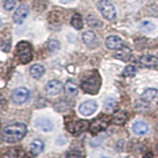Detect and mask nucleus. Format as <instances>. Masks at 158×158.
Wrapping results in <instances>:
<instances>
[{
	"mask_svg": "<svg viewBox=\"0 0 158 158\" xmlns=\"http://www.w3.org/2000/svg\"><path fill=\"white\" fill-rule=\"evenodd\" d=\"M27 133V127L25 123H17L7 126L2 131V139L7 143H15L22 139Z\"/></svg>",
	"mask_w": 158,
	"mask_h": 158,
	"instance_id": "nucleus-1",
	"label": "nucleus"
},
{
	"mask_svg": "<svg viewBox=\"0 0 158 158\" xmlns=\"http://www.w3.org/2000/svg\"><path fill=\"white\" fill-rule=\"evenodd\" d=\"M100 86H101V78L97 71H94L90 75L85 76L81 82L82 90L85 93L92 94V95H95V94L98 93Z\"/></svg>",
	"mask_w": 158,
	"mask_h": 158,
	"instance_id": "nucleus-2",
	"label": "nucleus"
},
{
	"mask_svg": "<svg viewBox=\"0 0 158 158\" xmlns=\"http://www.w3.org/2000/svg\"><path fill=\"white\" fill-rule=\"evenodd\" d=\"M16 56L21 63H29L33 58V48L31 44L26 41L18 43L16 46Z\"/></svg>",
	"mask_w": 158,
	"mask_h": 158,
	"instance_id": "nucleus-3",
	"label": "nucleus"
},
{
	"mask_svg": "<svg viewBox=\"0 0 158 158\" xmlns=\"http://www.w3.org/2000/svg\"><path fill=\"white\" fill-rule=\"evenodd\" d=\"M109 123H110V118L109 117L104 115L98 117L90 123V126H89V131L93 135H96L98 133H100L106 130L109 126Z\"/></svg>",
	"mask_w": 158,
	"mask_h": 158,
	"instance_id": "nucleus-4",
	"label": "nucleus"
},
{
	"mask_svg": "<svg viewBox=\"0 0 158 158\" xmlns=\"http://www.w3.org/2000/svg\"><path fill=\"white\" fill-rule=\"evenodd\" d=\"M98 9L103 15V17L107 20H114L116 18L115 6L109 0H100L98 3Z\"/></svg>",
	"mask_w": 158,
	"mask_h": 158,
	"instance_id": "nucleus-5",
	"label": "nucleus"
},
{
	"mask_svg": "<svg viewBox=\"0 0 158 158\" xmlns=\"http://www.w3.org/2000/svg\"><path fill=\"white\" fill-rule=\"evenodd\" d=\"M30 97H31V92L25 87L15 89L11 94L12 101L17 105H22V104L26 103L30 99Z\"/></svg>",
	"mask_w": 158,
	"mask_h": 158,
	"instance_id": "nucleus-6",
	"label": "nucleus"
},
{
	"mask_svg": "<svg viewBox=\"0 0 158 158\" xmlns=\"http://www.w3.org/2000/svg\"><path fill=\"white\" fill-rule=\"evenodd\" d=\"M98 108V105L95 101L89 100L83 102L80 106H79V112L83 116H91L96 112Z\"/></svg>",
	"mask_w": 158,
	"mask_h": 158,
	"instance_id": "nucleus-7",
	"label": "nucleus"
},
{
	"mask_svg": "<svg viewBox=\"0 0 158 158\" xmlns=\"http://www.w3.org/2000/svg\"><path fill=\"white\" fill-rule=\"evenodd\" d=\"M62 83L58 80H51L48 81V84L44 87V90H46V93L49 96H56L57 94H59L62 90Z\"/></svg>",
	"mask_w": 158,
	"mask_h": 158,
	"instance_id": "nucleus-8",
	"label": "nucleus"
},
{
	"mask_svg": "<svg viewBox=\"0 0 158 158\" xmlns=\"http://www.w3.org/2000/svg\"><path fill=\"white\" fill-rule=\"evenodd\" d=\"M87 127H88V122L80 120L75 123H72L71 125H67V130L69 132H71L72 135H78L85 130H87Z\"/></svg>",
	"mask_w": 158,
	"mask_h": 158,
	"instance_id": "nucleus-9",
	"label": "nucleus"
},
{
	"mask_svg": "<svg viewBox=\"0 0 158 158\" xmlns=\"http://www.w3.org/2000/svg\"><path fill=\"white\" fill-rule=\"evenodd\" d=\"M29 14V7L28 5L22 4L16 9V12L13 15V21L16 24H22L24 22V20L26 19V17Z\"/></svg>",
	"mask_w": 158,
	"mask_h": 158,
	"instance_id": "nucleus-10",
	"label": "nucleus"
},
{
	"mask_svg": "<svg viewBox=\"0 0 158 158\" xmlns=\"http://www.w3.org/2000/svg\"><path fill=\"white\" fill-rule=\"evenodd\" d=\"M106 47L109 49H118L123 47V42L120 37L110 36L106 40Z\"/></svg>",
	"mask_w": 158,
	"mask_h": 158,
	"instance_id": "nucleus-11",
	"label": "nucleus"
},
{
	"mask_svg": "<svg viewBox=\"0 0 158 158\" xmlns=\"http://www.w3.org/2000/svg\"><path fill=\"white\" fill-rule=\"evenodd\" d=\"M36 127L40 130H42L44 132H48V131H52L53 128V123L51 120L46 118H38L36 121Z\"/></svg>",
	"mask_w": 158,
	"mask_h": 158,
	"instance_id": "nucleus-12",
	"label": "nucleus"
},
{
	"mask_svg": "<svg viewBox=\"0 0 158 158\" xmlns=\"http://www.w3.org/2000/svg\"><path fill=\"white\" fill-rule=\"evenodd\" d=\"M115 57L118 58L122 61H130V59L131 57V49L127 47L123 46V48H118V52L115 53Z\"/></svg>",
	"mask_w": 158,
	"mask_h": 158,
	"instance_id": "nucleus-13",
	"label": "nucleus"
},
{
	"mask_svg": "<svg viewBox=\"0 0 158 158\" xmlns=\"http://www.w3.org/2000/svg\"><path fill=\"white\" fill-rule=\"evenodd\" d=\"M139 62L146 67H156L158 66V57L147 54V56H143L139 58Z\"/></svg>",
	"mask_w": 158,
	"mask_h": 158,
	"instance_id": "nucleus-14",
	"label": "nucleus"
},
{
	"mask_svg": "<svg viewBox=\"0 0 158 158\" xmlns=\"http://www.w3.org/2000/svg\"><path fill=\"white\" fill-rule=\"evenodd\" d=\"M148 125L145 122H141L138 121L136 123H133L132 126V131L137 135H143L148 131Z\"/></svg>",
	"mask_w": 158,
	"mask_h": 158,
	"instance_id": "nucleus-15",
	"label": "nucleus"
},
{
	"mask_svg": "<svg viewBox=\"0 0 158 158\" xmlns=\"http://www.w3.org/2000/svg\"><path fill=\"white\" fill-rule=\"evenodd\" d=\"M44 143L43 140L41 139H36L32 142V144L30 145V151L33 155L37 156L39 154L44 151Z\"/></svg>",
	"mask_w": 158,
	"mask_h": 158,
	"instance_id": "nucleus-16",
	"label": "nucleus"
},
{
	"mask_svg": "<svg viewBox=\"0 0 158 158\" xmlns=\"http://www.w3.org/2000/svg\"><path fill=\"white\" fill-rule=\"evenodd\" d=\"M44 73V67L40 63H36V64H33V65L30 67V74L31 76L39 79L41 78Z\"/></svg>",
	"mask_w": 158,
	"mask_h": 158,
	"instance_id": "nucleus-17",
	"label": "nucleus"
},
{
	"mask_svg": "<svg viewBox=\"0 0 158 158\" xmlns=\"http://www.w3.org/2000/svg\"><path fill=\"white\" fill-rule=\"evenodd\" d=\"M64 90H65L67 95L71 96V97H74V96H76L77 93H78V87H77V85L73 81L68 80L65 83V85H64Z\"/></svg>",
	"mask_w": 158,
	"mask_h": 158,
	"instance_id": "nucleus-18",
	"label": "nucleus"
},
{
	"mask_svg": "<svg viewBox=\"0 0 158 158\" xmlns=\"http://www.w3.org/2000/svg\"><path fill=\"white\" fill-rule=\"evenodd\" d=\"M112 121L115 125H123L127 121V114L123 111H118L116 112L113 115Z\"/></svg>",
	"mask_w": 158,
	"mask_h": 158,
	"instance_id": "nucleus-19",
	"label": "nucleus"
},
{
	"mask_svg": "<svg viewBox=\"0 0 158 158\" xmlns=\"http://www.w3.org/2000/svg\"><path fill=\"white\" fill-rule=\"evenodd\" d=\"M158 94V91L154 88H150V89H147V90L144 91V93L142 94L141 96V100L144 101L146 103L148 102H151L153 99H154Z\"/></svg>",
	"mask_w": 158,
	"mask_h": 158,
	"instance_id": "nucleus-20",
	"label": "nucleus"
},
{
	"mask_svg": "<svg viewBox=\"0 0 158 158\" xmlns=\"http://www.w3.org/2000/svg\"><path fill=\"white\" fill-rule=\"evenodd\" d=\"M71 25H72V27L74 29H76V30H80L82 29L83 27V20H82V17H81V15L79 14V13H75L72 16L71 18Z\"/></svg>",
	"mask_w": 158,
	"mask_h": 158,
	"instance_id": "nucleus-21",
	"label": "nucleus"
},
{
	"mask_svg": "<svg viewBox=\"0 0 158 158\" xmlns=\"http://www.w3.org/2000/svg\"><path fill=\"white\" fill-rule=\"evenodd\" d=\"M82 40L86 44H92L94 42L96 41V35L92 31H87L85 33H83Z\"/></svg>",
	"mask_w": 158,
	"mask_h": 158,
	"instance_id": "nucleus-22",
	"label": "nucleus"
},
{
	"mask_svg": "<svg viewBox=\"0 0 158 158\" xmlns=\"http://www.w3.org/2000/svg\"><path fill=\"white\" fill-rule=\"evenodd\" d=\"M139 29L141 30L142 32H144V33H150V32H152V31H154L155 25L153 24L152 22L145 20V21H142V22L139 24Z\"/></svg>",
	"mask_w": 158,
	"mask_h": 158,
	"instance_id": "nucleus-23",
	"label": "nucleus"
},
{
	"mask_svg": "<svg viewBox=\"0 0 158 158\" xmlns=\"http://www.w3.org/2000/svg\"><path fill=\"white\" fill-rule=\"evenodd\" d=\"M136 73V68L133 65H127L125 69H123V75L125 77H133Z\"/></svg>",
	"mask_w": 158,
	"mask_h": 158,
	"instance_id": "nucleus-24",
	"label": "nucleus"
},
{
	"mask_svg": "<svg viewBox=\"0 0 158 158\" xmlns=\"http://www.w3.org/2000/svg\"><path fill=\"white\" fill-rule=\"evenodd\" d=\"M87 24L89 25L90 27H93V28H96V27H99L101 25V22L99 21V19L97 17H95L94 15H89L87 17Z\"/></svg>",
	"mask_w": 158,
	"mask_h": 158,
	"instance_id": "nucleus-25",
	"label": "nucleus"
},
{
	"mask_svg": "<svg viewBox=\"0 0 158 158\" xmlns=\"http://www.w3.org/2000/svg\"><path fill=\"white\" fill-rule=\"evenodd\" d=\"M66 158H84V154L81 150L70 149L66 153Z\"/></svg>",
	"mask_w": 158,
	"mask_h": 158,
	"instance_id": "nucleus-26",
	"label": "nucleus"
},
{
	"mask_svg": "<svg viewBox=\"0 0 158 158\" xmlns=\"http://www.w3.org/2000/svg\"><path fill=\"white\" fill-rule=\"evenodd\" d=\"M48 48L51 52H57L60 48V44L56 40H49L48 43Z\"/></svg>",
	"mask_w": 158,
	"mask_h": 158,
	"instance_id": "nucleus-27",
	"label": "nucleus"
},
{
	"mask_svg": "<svg viewBox=\"0 0 158 158\" xmlns=\"http://www.w3.org/2000/svg\"><path fill=\"white\" fill-rule=\"evenodd\" d=\"M115 105H116L115 99L108 98V99H106L105 103H104V108H105V110H107V111H111V110H113V109H114Z\"/></svg>",
	"mask_w": 158,
	"mask_h": 158,
	"instance_id": "nucleus-28",
	"label": "nucleus"
},
{
	"mask_svg": "<svg viewBox=\"0 0 158 158\" xmlns=\"http://www.w3.org/2000/svg\"><path fill=\"white\" fill-rule=\"evenodd\" d=\"M18 157V150L16 148H11L3 154L2 158H17Z\"/></svg>",
	"mask_w": 158,
	"mask_h": 158,
	"instance_id": "nucleus-29",
	"label": "nucleus"
},
{
	"mask_svg": "<svg viewBox=\"0 0 158 158\" xmlns=\"http://www.w3.org/2000/svg\"><path fill=\"white\" fill-rule=\"evenodd\" d=\"M15 6H16V1L15 0H5L3 3V7L7 11H11L12 9L15 8Z\"/></svg>",
	"mask_w": 158,
	"mask_h": 158,
	"instance_id": "nucleus-30",
	"label": "nucleus"
},
{
	"mask_svg": "<svg viewBox=\"0 0 158 158\" xmlns=\"http://www.w3.org/2000/svg\"><path fill=\"white\" fill-rule=\"evenodd\" d=\"M142 158H153V154H152V153H150V152H148Z\"/></svg>",
	"mask_w": 158,
	"mask_h": 158,
	"instance_id": "nucleus-31",
	"label": "nucleus"
},
{
	"mask_svg": "<svg viewBox=\"0 0 158 158\" xmlns=\"http://www.w3.org/2000/svg\"><path fill=\"white\" fill-rule=\"evenodd\" d=\"M72 1H74V0H59V2H60V3H63V4L70 3V2H72Z\"/></svg>",
	"mask_w": 158,
	"mask_h": 158,
	"instance_id": "nucleus-32",
	"label": "nucleus"
},
{
	"mask_svg": "<svg viewBox=\"0 0 158 158\" xmlns=\"http://www.w3.org/2000/svg\"><path fill=\"white\" fill-rule=\"evenodd\" d=\"M23 158H33V157H31L30 155H25V157H23Z\"/></svg>",
	"mask_w": 158,
	"mask_h": 158,
	"instance_id": "nucleus-33",
	"label": "nucleus"
},
{
	"mask_svg": "<svg viewBox=\"0 0 158 158\" xmlns=\"http://www.w3.org/2000/svg\"><path fill=\"white\" fill-rule=\"evenodd\" d=\"M156 150H157V152H158V144H157V146H156Z\"/></svg>",
	"mask_w": 158,
	"mask_h": 158,
	"instance_id": "nucleus-34",
	"label": "nucleus"
},
{
	"mask_svg": "<svg viewBox=\"0 0 158 158\" xmlns=\"http://www.w3.org/2000/svg\"><path fill=\"white\" fill-rule=\"evenodd\" d=\"M100 158H111V157H100Z\"/></svg>",
	"mask_w": 158,
	"mask_h": 158,
	"instance_id": "nucleus-35",
	"label": "nucleus"
}]
</instances>
